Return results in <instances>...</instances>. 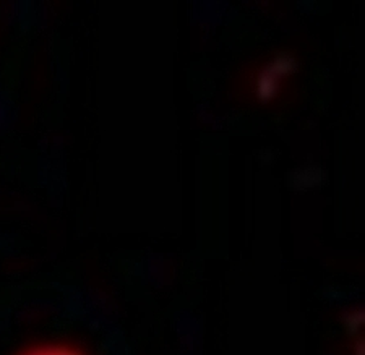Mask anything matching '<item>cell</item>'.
<instances>
[{"label": "cell", "instance_id": "cell-1", "mask_svg": "<svg viewBox=\"0 0 365 355\" xmlns=\"http://www.w3.org/2000/svg\"><path fill=\"white\" fill-rule=\"evenodd\" d=\"M25 355H81L76 351L67 347H57V346H49V347H39L34 349V351H29Z\"/></svg>", "mask_w": 365, "mask_h": 355}]
</instances>
